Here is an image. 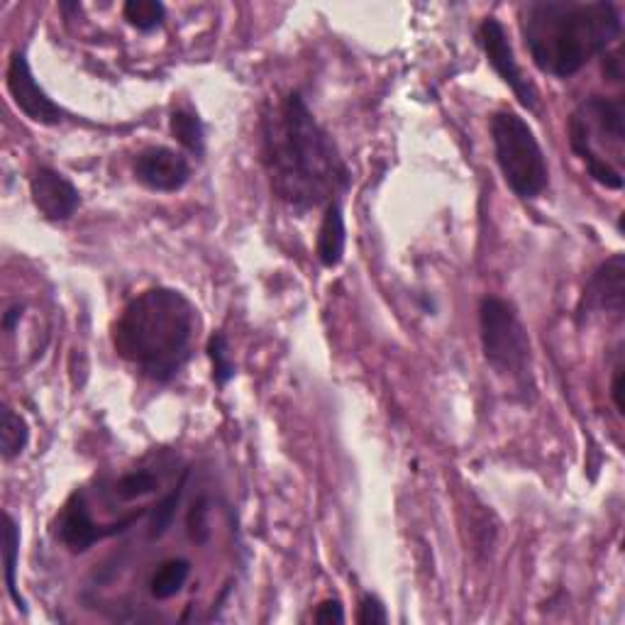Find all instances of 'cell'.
<instances>
[{"mask_svg": "<svg viewBox=\"0 0 625 625\" xmlns=\"http://www.w3.org/2000/svg\"><path fill=\"white\" fill-rule=\"evenodd\" d=\"M604 57V76L606 79H611L613 84H618V81H623V59L618 52H606L601 54Z\"/></svg>", "mask_w": 625, "mask_h": 625, "instance_id": "cb8c5ba5", "label": "cell"}, {"mask_svg": "<svg viewBox=\"0 0 625 625\" xmlns=\"http://www.w3.org/2000/svg\"><path fill=\"white\" fill-rule=\"evenodd\" d=\"M18 560H20V525L10 513H5L3 528V567H5V589H8L13 604L27 613L25 599L18 591Z\"/></svg>", "mask_w": 625, "mask_h": 625, "instance_id": "4fadbf2b", "label": "cell"}, {"mask_svg": "<svg viewBox=\"0 0 625 625\" xmlns=\"http://www.w3.org/2000/svg\"><path fill=\"white\" fill-rule=\"evenodd\" d=\"M623 364H618L616 369H613V384H611V398L613 403H616L618 413H623L625 403H623Z\"/></svg>", "mask_w": 625, "mask_h": 625, "instance_id": "d4e9b609", "label": "cell"}, {"mask_svg": "<svg viewBox=\"0 0 625 625\" xmlns=\"http://www.w3.org/2000/svg\"><path fill=\"white\" fill-rule=\"evenodd\" d=\"M345 245H347V228H345V215H342L340 201L330 203L325 208L323 223L318 230V242H315V254H318L320 264L328 269L337 267L345 257Z\"/></svg>", "mask_w": 625, "mask_h": 625, "instance_id": "7c38bea8", "label": "cell"}, {"mask_svg": "<svg viewBox=\"0 0 625 625\" xmlns=\"http://www.w3.org/2000/svg\"><path fill=\"white\" fill-rule=\"evenodd\" d=\"M188 577H191V562L188 560H169L157 569L152 577V596L154 599H174L181 589H184Z\"/></svg>", "mask_w": 625, "mask_h": 625, "instance_id": "5bb4252c", "label": "cell"}, {"mask_svg": "<svg viewBox=\"0 0 625 625\" xmlns=\"http://www.w3.org/2000/svg\"><path fill=\"white\" fill-rule=\"evenodd\" d=\"M171 135L184 145L188 152H193L196 157H201L206 152V132H203V123L198 120L196 113H188V110H176L171 113Z\"/></svg>", "mask_w": 625, "mask_h": 625, "instance_id": "2e32d148", "label": "cell"}, {"mask_svg": "<svg viewBox=\"0 0 625 625\" xmlns=\"http://www.w3.org/2000/svg\"><path fill=\"white\" fill-rule=\"evenodd\" d=\"M145 513L147 511L132 513L130 518H125V521L113 523V525H98L91 518V513H88L84 496L74 494L71 496V501L66 503L62 521H59V538H62V542L69 547L71 552H86L88 547H93L96 542L110 538V535L123 533V530L130 528L132 523L140 521Z\"/></svg>", "mask_w": 625, "mask_h": 625, "instance_id": "ba28073f", "label": "cell"}, {"mask_svg": "<svg viewBox=\"0 0 625 625\" xmlns=\"http://www.w3.org/2000/svg\"><path fill=\"white\" fill-rule=\"evenodd\" d=\"M22 318V306L20 303H15V306H10L8 311H5L3 315V330L5 333H13L15 330V323Z\"/></svg>", "mask_w": 625, "mask_h": 625, "instance_id": "484cf974", "label": "cell"}, {"mask_svg": "<svg viewBox=\"0 0 625 625\" xmlns=\"http://www.w3.org/2000/svg\"><path fill=\"white\" fill-rule=\"evenodd\" d=\"M357 623L362 625H374V623H389V613H386L384 604L372 594L364 596L359 601V613H357Z\"/></svg>", "mask_w": 625, "mask_h": 625, "instance_id": "7402d4cb", "label": "cell"}, {"mask_svg": "<svg viewBox=\"0 0 625 625\" xmlns=\"http://www.w3.org/2000/svg\"><path fill=\"white\" fill-rule=\"evenodd\" d=\"M27 442H30V428H27L25 418L15 413L13 408H3V428H0V452H3L5 462L20 457L25 452Z\"/></svg>", "mask_w": 625, "mask_h": 625, "instance_id": "9a60e30c", "label": "cell"}, {"mask_svg": "<svg viewBox=\"0 0 625 625\" xmlns=\"http://www.w3.org/2000/svg\"><path fill=\"white\" fill-rule=\"evenodd\" d=\"M8 93L18 110L27 115L32 123L40 125H59L64 120V110L59 108L47 91L37 84L35 74H32L30 62H27L25 52H13L8 64Z\"/></svg>", "mask_w": 625, "mask_h": 625, "instance_id": "52a82bcc", "label": "cell"}, {"mask_svg": "<svg viewBox=\"0 0 625 625\" xmlns=\"http://www.w3.org/2000/svg\"><path fill=\"white\" fill-rule=\"evenodd\" d=\"M135 176L149 191L176 193L191 179V164L176 149L149 147L137 154Z\"/></svg>", "mask_w": 625, "mask_h": 625, "instance_id": "9c48e42d", "label": "cell"}, {"mask_svg": "<svg viewBox=\"0 0 625 625\" xmlns=\"http://www.w3.org/2000/svg\"><path fill=\"white\" fill-rule=\"evenodd\" d=\"M479 42L484 47L489 64L494 66V71L501 76L503 84L516 93L523 108L538 110V91L525 79L523 69L518 66L516 54H513L511 42H508L506 27L496 18H486L479 27Z\"/></svg>", "mask_w": 625, "mask_h": 625, "instance_id": "8992f818", "label": "cell"}, {"mask_svg": "<svg viewBox=\"0 0 625 625\" xmlns=\"http://www.w3.org/2000/svg\"><path fill=\"white\" fill-rule=\"evenodd\" d=\"M625 303V257L616 254V257L608 259L606 264H601L594 271V276L586 284L582 303H579V313H594V311H606V313H623Z\"/></svg>", "mask_w": 625, "mask_h": 625, "instance_id": "8fae6325", "label": "cell"}, {"mask_svg": "<svg viewBox=\"0 0 625 625\" xmlns=\"http://www.w3.org/2000/svg\"><path fill=\"white\" fill-rule=\"evenodd\" d=\"M208 501L206 499H198L196 503L191 506V513H188V535H191V540L196 542H206L210 538V525H208Z\"/></svg>", "mask_w": 625, "mask_h": 625, "instance_id": "44dd1931", "label": "cell"}, {"mask_svg": "<svg viewBox=\"0 0 625 625\" xmlns=\"http://www.w3.org/2000/svg\"><path fill=\"white\" fill-rule=\"evenodd\" d=\"M184 486H186V474H184V479H181V484L176 486V491H171L167 499H162L157 506H154L152 523H149V538L152 540L162 538V535L171 528V523H174L176 508H179L181 496H184Z\"/></svg>", "mask_w": 625, "mask_h": 625, "instance_id": "ac0fdd59", "label": "cell"}, {"mask_svg": "<svg viewBox=\"0 0 625 625\" xmlns=\"http://www.w3.org/2000/svg\"><path fill=\"white\" fill-rule=\"evenodd\" d=\"M157 489H159V479L149 472L125 474V477L115 484V494H118L120 501L142 499V496L154 494Z\"/></svg>", "mask_w": 625, "mask_h": 625, "instance_id": "ffe728a7", "label": "cell"}, {"mask_svg": "<svg viewBox=\"0 0 625 625\" xmlns=\"http://www.w3.org/2000/svg\"><path fill=\"white\" fill-rule=\"evenodd\" d=\"M262 140L271 188L289 206L328 208L350 188L340 149L298 93H289L264 115Z\"/></svg>", "mask_w": 625, "mask_h": 625, "instance_id": "6da1fadb", "label": "cell"}, {"mask_svg": "<svg viewBox=\"0 0 625 625\" xmlns=\"http://www.w3.org/2000/svg\"><path fill=\"white\" fill-rule=\"evenodd\" d=\"M491 140L508 188L523 201L538 198L550 184V167L533 127L513 110H499L491 118Z\"/></svg>", "mask_w": 625, "mask_h": 625, "instance_id": "277c9868", "label": "cell"}, {"mask_svg": "<svg viewBox=\"0 0 625 625\" xmlns=\"http://www.w3.org/2000/svg\"><path fill=\"white\" fill-rule=\"evenodd\" d=\"M521 32L542 74L569 79L621 37L616 3L540 0L521 8Z\"/></svg>", "mask_w": 625, "mask_h": 625, "instance_id": "7a4b0ae2", "label": "cell"}, {"mask_svg": "<svg viewBox=\"0 0 625 625\" xmlns=\"http://www.w3.org/2000/svg\"><path fill=\"white\" fill-rule=\"evenodd\" d=\"M315 623H345V611H342V604L337 599L323 601L318 608H315Z\"/></svg>", "mask_w": 625, "mask_h": 625, "instance_id": "603a6c76", "label": "cell"}, {"mask_svg": "<svg viewBox=\"0 0 625 625\" xmlns=\"http://www.w3.org/2000/svg\"><path fill=\"white\" fill-rule=\"evenodd\" d=\"M208 357H210V362H213V379L218 381L220 386H225L232 376H235V362H232V357H230V347H228V340H225V335L215 333L213 337H210Z\"/></svg>", "mask_w": 625, "mask_h": 625, "instance_id": "d6986e66", "label": "cell"}, {"mask_svg": "<svg viewBox=\"0 0 625 625\" xmlns=\"http://www.w3.org/2000/svg\"><path fill=\"white\" fill-rule=\"evenodd\" d=\"M198 311L181 291L149 289L125 306L113 330L120 357L152 381H171L191 359Z\"/></svg>", "mask_w": 625, "mask_h": 625, "instance_id": "3957f363", "label": "cell"}, {"mask_svg": "<svg viewBox=\"0 0 625 625\" xmlns=\"http://www.w3.org/2000/svg\"><path fill=\"white\" fill-rule=\"evenodd\" d=\"M484 357L499 374L523 379L530 367V340L513 303L489 296L479 306Z\"/></svg>", "mask_w": 625, "mask_h": 625, "instance_id": "5b68a950", "label": "cell"}, {"mask_svg": "<svg viewBox=\"0 0 625 625\" xmlns=\"http://www.w3.org/2000/svg\"><path fill=\"white\" fill-rule=\"evenodd\" d=\"M123 15L140 32H152L162 27L164 18H167V8L159 0H130V3H125Z\"/></svg>", "mask_w": 625, "mask_h": 625, "instance_id": "e0dca14e", "label": "cell"}, {"mask_svg": "<svg viewBox=\"0 0 625 625\" xmlns=\"http://www.w3.org/2000/svg\"><path fill=\"white\" fill-rule=\"evenodd\" d=\"M30 193L35 208L47 220H54V223L69 220L81 206L79 188L71 184L64 174H59L57 169H37L30 181Z\"/></svg>", "mask_w": 625, "mask_h": 625, "instance_id": "30bf717a", "label": "cell"}]
</instances>
